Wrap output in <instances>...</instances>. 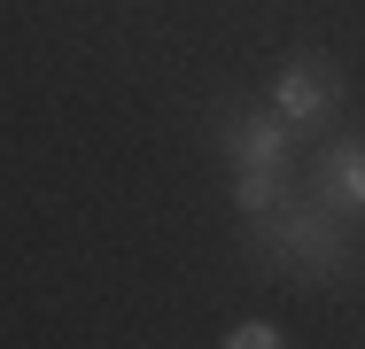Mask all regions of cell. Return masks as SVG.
<instances>
[{
    "label": "cell",
    "instance_id": "7a4b0ae2",
    "mask_svg": "<svg viewBox=\"0 0 365 349\" xmlns=\"http://www.w3.org/2000/svg\"><path fill=\"white\" fill-rule=\"evenodd\" d=\"M264 101H272V109H280L303 140H327L334 125H342V109H350V78H342V63H334V55L295 47V55H280L272 85H264Z\"/></svg>",
    "mask_w": 365,
    "mask_h": 349
},
{
    "label": "cell",
    "instance_id": "5b68a950",
    "mask_svg": "<svg viewBox=\"0 0 365 349\" xmlns=\"http://www.w3.org/2000/svg\"><path fill=\"white\" fill-rule=\"evenodd\" d=\"M295 187H303V171H225V194H233V209H241V217L272 209L280 194H295Z\"/></svg>",
    "mask_w": 365,
    "mask_h": 349
},
{
    "label": "cell",
    "instance_id": "6da1fadb",
    "mask_svg": "<svg viewBox=\"0 0 365 349\" xmlns=\"http://www.w3.org/2000/svg\"><path fill=\"white\" fill-rule=\"evenodd\" d=\"M241 233H249V256L272 279H295V287H342L350 279V256H358L350 249V217L327 209L311 187H295L272 209L241 217Z\"/></svg>",
    "mask_w": 365,
    "mask_h": 349
},
{
    "label": "cell",
    "instance_id": "3957f363",
    "mask_svg": "<svg viewBox=\"0 0 365 349\" xmlns=\"http://www.w3.org/2000/svg\"><path fill=\"white\" fill-rule=\"evenodd\" d=\"M218 155L225 171H303V132L272 101H218Z\"/></svg>",
    "mask_w": 365,
    "mask_h": 349
},
{
    "label": "cell",
    "instance_id": "277c9868",
    "mask_svg": "<svg viewBox=\"0 0 365 349\" xmlns=\"http://www.w3.org/2000/svg\"><path fill=\"white\" fill-rule=\"evenodd\" d=\"M303 187L358 225L365 217V132H327L319 155H311V171H303Z\"/></svg>",
    "mask_w": 365,
    "mask_h": 349
},
{
    "label": "cell",
    "instance_id": "8992f818",
    "mask_svg": "<svg viewBox=\"0 0 365 349\" xmlns=\"http://www.w3.org/2000/svg\"><path fill=\"white\" fill-rule=\"evenodd\" d=\"M218 342H225V349H280V342H288V334H280L272 318H233V326H225Z\"/></svg>",
    "mask_w": 365,
    "mask_h": 349
}]
</instances>
